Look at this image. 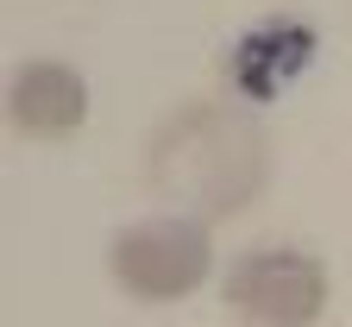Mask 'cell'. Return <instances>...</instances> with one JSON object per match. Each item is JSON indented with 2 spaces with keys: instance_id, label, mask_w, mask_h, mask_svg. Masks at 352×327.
Returning a JSON list of instances; mask_svg holds the SVG:
<instances>
[{
  "instance_id": "3",
  "label": "cell",
  "mask_w": 352,
  "mask_h": 327,
  "mask_svg": "<svg viewBox=\"0 0 352 327\" xmlns=\"http://www.w3.org/2000/svg\"><path fill=\"white\" fill-rule=\"evenodd\" d=\"M327 296V264L302 246H258L227 271V308L245 327H315Z\"/></svg>"
},
{
  "instance_id": "4",
  "label": "cell",
  "mask_w": 352,
  "mask_h": 327,
  "mask_svg": "<svg viewBox=\"0 0 352 327\" xmlns=\"http://www.w3.org/2000/svg\"><path fill=\"white\" fill-rule=\"evenodd\" d=\"M308 63H315V25L308 19H258L227 51V82L245 101H277Z\"/></svg>"
},
{
  "instance_id": "1",
  "label": "cell",
  "mask_w": 352,
  "mask_h": 327,
  "mask_svg": "<svg viewBox=\"0 0 352 327\" xmlns=\"http://www.w3.org/2000/svg\"><path fill=\"white\" fill-rule=\"evenodd\" d=\"M271 176V145L252 114L233 101H189L176 107L145 151V182L189 220H220L258 202Z\"/></svg>"
},
{
  "instance_id": "2",
  "label": "cell",
  "mask_w": 352,
  "mask_h": 327,
  "mask_svg": "<svg viewBox=\"0 0 352 327\" xmlns=\"http://www.w3.org/2000/svg\"><path fill=\"white\" fill-rule=\"evenodd\" d=\"M107 264H113V284L132 302H183L189 290L208 284L214 240L189 214H157V220L120 226L113 246H107Z\"/></svg>"
},
{
  "instance_id": "5",
  "label": "cell",
  "mask_w": 352,
  "mask_h": 327,
  "mask_svg": "<svg viewBox=\"0 0 352 327\" xmlns=\"http://www.w3.org/2000/svg\"><path fill=\"white\" fill-rule=\"evenodd\" d=\"M7 114L25 138H69L88 120V82L57 57L19 63L7 82Z\"/></svg>"
}]
</instances>
